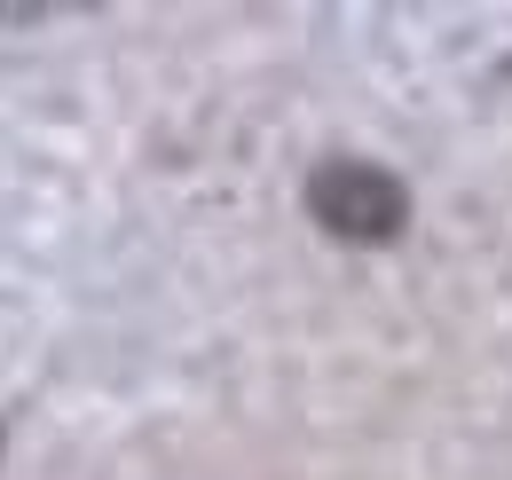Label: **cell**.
Listing matches in <instances>:
<instances>
[{
    "instance_id": "1",
    "label": "cell",
    "mask_w": 512,
    "mask_h": 480,
    "mask_svg": "<svg viewBox=\"0 0 512 480\" xmlns=\"http://www.w3.org/2000/svg\"><path fill=\"white\" fill-rule=\"evenodd\" d=\"M300 205L316 213L323 237H339V244H394L410 229V189H402V174L379 166V158H347V150L323 158L316 174H308Z\"/></svg>"
},
{
    "instance_id": "2",
    "label": "cell",
    "mask_w": 512,
    "mask_h": 480,
    "mask_svg": "<svg viewBox=\"0 0 512 480\" xmlns=\"http://www.w3.org/2000/svg\"><path fill=\"white\" fill-rule=\"evenodd\" d=\"M0 449H8V418H0Z\"/></svg>"
}]
</instances>
